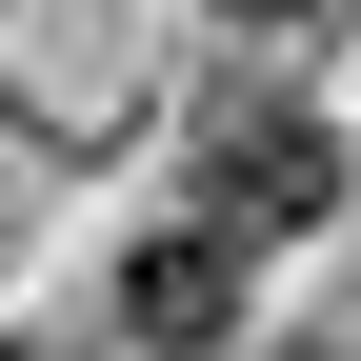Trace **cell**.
<instances>
[{
	"label": "cell",
	"mask_w": 361,
	"mask_h": 361,
	"mask_svg": "<svg viewBox=\"0 0 361 361\" xmlns=\"http://www.w3.org/2000/svg\"><path fill=\"white\" fill-rule=\"evenodd\" d=\"M0 361H61V341H0Z\"/></svg>",
	"instance_id": "4"
},
{
	"label": "cell",
	"mask_w": 361,
	"mask_h": 361,
	"mask_svg": "<svg viewBox=\"0 0 361 361\" xmlns=\"http://www.w3.org/2000/svg\"><path fill=\"white\" fill-rule=\"evenodd\" d=\"M341 201V141H322V121H301V101H221L201 121V201H180V221H201V241H301V221H322Z\"/></svg>",
	"instance_id": "1"
},
{
	"label": "cell",
	"mask_w": 361,
	"mask_h": 361,
	"mask_svg": "<svg viewBox=\"0 0 361 361\" xmlns=\"http://www.w3.org/2000/svg\"><path fill=\"white\" fill-rule=\"evenodd\" d=\"M121 322H141V341H180V361H201V341H241V241L161 221V241L121 261Z\"/></svg>",
	"instance_id": "2"
},
{
	"label": "cell",
	"mask_w": 361,
	"mask_h": 361,
	"mask_svg": "<svg viewBox=\"0 0 361 361\" xmlns=\"http://www.w3.org/2000/svg\"><path fill=\"white\" fill-rule=\"evenodd\" d=\"M221 20H322V0H221Z\"/></svg>",
	"instance_id": "3"
}]
</instances>
